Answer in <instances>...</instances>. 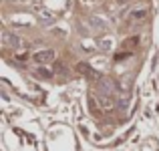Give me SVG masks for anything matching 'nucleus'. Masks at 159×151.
Listing matches in <instances>:
<instances>
[{
	"instance_id": "obj_1",
	"label": "nucleus",
	"mask_w": 159,
	"mask_h": 151,
	"mask_svg": "<svg viewBox=\"0 0 159 151\" xmlns=\"http://www.w3.org/2000/svg\"><path fill=\"white\" fill-rule=\"evenodd\" d=\"M32 61L39 62V65H47V62H52V61H54V50H51V48L36 50V53L32 54Z\"/></svg>"
},
{
	"instance_id": "obj_2",
	"label": "nucleus",
	"mask_w": 159,
	"mask_h": 151,
	"mask_svg": "<svg viewBox=\"0 0 159 151\" xmlns=\"http://www.w3.org/2000/svg\"><path fill=\"white\" fill-rule=\"evenodd\" d=\"M2 40H4L6 47H12V48H18L20 47V39L16 34H12V32H8V30L2 32Z\"/></svg>"
},
{
	"instance_id": "obj_3",
	"label": "nucleus",
	"mask_w": 159,
	"mask_h": 151,
	"mask_svg": "<svg viewBox=\"0 0 159 151\" xmlns=\"http://www.w3.org/2000/svg\"><path fill=\"white\" fill-rule=\"evenodd\" d=\"M145 14H147V10H145V8H137V10H133L131 14H129V18H131V20H143Z\"/></svg>"
},
{
	"instance_id": "obj_4",
	"label": "nucleus",
	"mask_w": 159,
	"mask_h": 151,
	"mask_svg": "<svg viewBox=\"0 0 159 151\" xmlns=\"http://www.w3.org/2000/svg\"><path fill=\"white\" fill-rule=\"evenodd\" d=\"M77 71H79V73H83V75H93V71L89 69V65H87V62H79V65H77Z\"/></svg>"
},
{
	"instance_id": "obj_5",
	"label": "nucleus",
	"mask_w": 159,
	"mask_h": 151,
	"mask_svg": "<svg viewBox=\"0 0 159 151\" xmlns=\"http://www.w3.org/2000/svg\"><path fill=\"white\" fill-rule=\"evenodd\" d=\"M119 107H121V111H125V109L129 107V95H127V93L121 95V99H119Z\"/></svg>"
},
{
	"instance_id": "obj_6",
	"label": "nucleus",
	"mask_w": 159,
	"mask_h": 151,
	"mask_svg": "<svg viewBox=\"0 0 159 151\" xmlns=\"http://www.w3.org/2000/svg\"><path fill=\"white\" fill-rule=\"evenodd\" d=\"M39 75H43V77H52V73L47 71V69H39Z\"/></svg>"
},
{
	"instance_id": "obj_7",
	"label": "nucleus",
	"mask_w": 159,
	"mask_h": 151,
	"mask_svg": "<svg viewBox=\"0 0 159 151\" xmlns=\"http://www.w3.org/2000/svg\"><path fill=\"white\" fill-rule=\"evenodd\" d=\"M109 47H111V40H103V43H101V48L103 50H109Z\"/></svg>"
},
{
	"instance_id": "obj_8",
	"label": "nucleus",
	"mask_w": 159,
	"mask_h": 151,
	"mask_svg": "<svg viewBox=\"0 0 159 151\" xmlns=\"http://www.w3.org/2000/svg\"><path fill=\"white\" fill-rule=\"evenodd\" d=\"M137 40H139L137 36H135V39H131V40H127V43H125V47H133V44H137Z\"/></svg>"
},
{
	"instance_id": "obj_9",
	"label": "nucleus",
	"mask_w": 159,
	"mask_h": 151,
	"mask_svg": "<svg viewBox=\"0 0 159 151\" xmlns=\"http://www.w3.org/2000/svg\"><path fill=\"white\" fill-rule=\"evenodd\" d=\"M119 2H127V0H119Z\"/></svg>"
}]
</instances>
